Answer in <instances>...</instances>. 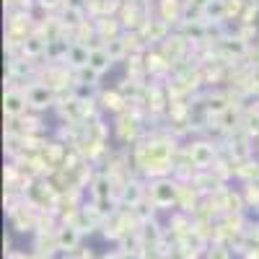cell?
<instances>
[{
	"label": "cell",
	"instance_id": "6da1fadb",
	"mask_svg": "<svg viewBox=\"0 0 259 259\" xmlns=\"http://www.w3.org/2000/svg\"><path fill=\"white\" fill-rule=\"evenodd\" d=\"M179 194H182V184L161 177L153 187H150V205L153 207H171L174 202H179Z\"/></svg>",
	"mask_w": 259,
	"mask_h": 259
},
{
	"label": "cell",
	"instance_id": "7a4b0ae2",
	"mask_svg": "<svg viewBox=\"0 0 259 259\" xmlns=\"http://www.w3.org/2000/svg\"><path fill=\"white\" fill-rule=\"evenodd\" d=\"M3 112L8 119H21L26 112H29V99H26V91L24 89H11L6 91V99H3Z\"/></svg>",
	"mask_w": 259,
	"mask_h": 259
},
{
	"label": "cell",
	"instance_id": "3957f363",
	"mask_svg": "<svg viewBox=\"0 0 259 259\" xmlns=\"http://www.w3.org/2000/svg\"><path fill=\"white\" fill-rule=\"evenodd\" d=\"M26 99H29V109H36V112L50 109V106L55 104V89L47 85V83H41V80H36L26 89Z\"/></svg>",
	"mask_w": 259,
	"mask_h": 259
},
{
	"label": "cell",
	"instance_id": "277c9868",
	"mask_svg": "<svg viewBox=\"0 0 259 259\" xmlns=\"http://www.w3.org/2000/svg\"><path fill=\"white\" fill-rule=\"evenodd\" d=\"M212 161H215V148L205 140L200 143H192L189 148V163L197 166V168H212Z\"/></svg>",
	"mask_w": 259,
	"mask_h": 259
},
{
	"label": "cell",
	"instance_id": "5b68a950",
	"mask_svg": "<svg viewBox=\"0 0 259 259\" xmlns=\"http://www.w3.org/2000/svg\"><path fill=\"white\" fill-rule=\"evenodd\" d=\"M140 119L138 117H133L130 112H124V114H119V119H117V135H119V140L122 143H135L138 138H140Z\"/></svg>",
	"mask_w": 259,
	"mask_h": 259
},
{
	"label": "cell",
	"instance_id": "8992f818",
	"mask_svg": "<svg viewBox=\"0 0 259 259\" xmlns=\"http://www.w3.org/2000/svg\"><path fill=\"white\" fill-rule=\"evenodd\" d=\"M55 236H57V249H60V251H68V254H70L73 249H78L80 231H78L73 223H65L62 228H57Z\"/></svg>",
	"mask_w": 259,
	"mask_h": 259
},
{
	"label": "cell",
	"instance_id": "52a82bcc",
	"mask_svg": "<svg viewBox=\"0 0 259 259\" xmlns=\"http://www.w3.org/2000/svg\"><path fill=\"white\" fill-rule=\"evenodd\" d=\"M158 8H161V21H166V24L171 26V24H179V21L184 18L187 3L184 0H161Z\"/></svg>",
	"mask_w": 259,
	"mask_h": 259
},
{
	"label": "cell",
	"instance_id": "ba28073f",
	"mask_svg": "<svg viewBox=\"0 0 259 259\" xmlns=\"http://www.w3.org/2000/svg\"><path fill=\"white\" fill-rule=\"evenodd\" d=\"M231 96L228 94H221V91H212V94H207L205 96V112L207 114H215V117H221V114H226L228 109H231Z\"/></svg>",
	"mask_w": 259,
	"mask_h": 259
},
{
	"label": "cell",
	"instance_id": "9c48e42d",
	"mask_svg": "<svg viewBox=\"0 0 259 259\" xmlns=\"http://www.w3.org/2000/svg\"><path fill=\"white\" fill-rule=\"evenodd\" d=\"M89 57H91L89 45H83V41H73L70 50H68V57H65V60L70 62L73 70H80V68H85V65H89Z\"/></svg>",
	"mask_w": 259,
	"mask_h": 259
},
{
	"label": "cell",
	"instance_id": "30bf717a",
	"mask_svg": "<svg viewBox=\"0 0 259 259\" xmlns=\"http://www.w3.org/2000/svg\"><path fill=\"white\" fill-rule=\"evenodd\" d=\"M112 55L109 52H106V47L101 45V47H91V57H89V68L91 70H96L99 75H104L106 70H109L112 68Z\"/></svg>",
	"mask_w": 259,
	"mask_h": 259
},
{
	"label": "cell",
	"instance_id": "8fae6325",
	"mask_svg": "<svg viewBox=\"0 0 259 259\" xmlns=\"http://www.w3.org/2000/svg\"><path fill=\"white\" fill-rule=\"evenodd\" d=\"M21 50H24L26 57H36V55H41V52H47V39L39 36V34H31L24 45H21Z\"/></svg>",
	"mask_w": 259,
	"mask_h": 259
},
{
	"label": "cell",
	"instance_id": "7c38bea8",
	"mask_svg": "<svg viewBox=\"0 0 259 259\" xmlns=\"http://www.w3.org/2000/svg\"><path fill=\"white\" fill-rule=\"evenodd\" d=\"M184 36H171V39H166V45H163V57L168 60V62H174L179 55H182V50H184Z\"/></svg>",
	"mask_w": 259,
	"mask_h": 259
},
{
	"label": "cell",
	"instance_id": "4fadbf2b",
	"mask_svg": "<svg viewBox=\"0 0 259 259\" xmlns=\"http://www.w3.org/2000/svg\"><path fill=\"white\" fill-rule=\"evenodd\" d=\"M13 226H16V231H34L39 223H36V218L34 215H26V210H16L13 212Z\"/></svg>",
	"mask_w": 259,
	"mask_h": 259
},
{
	"label": "cell",
	"instance_id": "5bb4252c",
	"mask_svg": "<svg viewBox=\"0 0 259 259\" xmlns=\"http://www.w3.org/2000/svg\"><path fill=\"white\" fill-rule=\"evenodd\" d=\"M112 194V177L109 174H101L94 179V197L96 200H106Z\"/></svg>",
	"mask_w": 259,
	"mask_h": 259
},
{
	"label": "cell",
	"instance_id": "9a60e30c",
	"mask_svg": "<svg viewBox=\"0 0 259 259\" xmlns=\"http://www.w3.org/2000/svg\"><path fill=\"white\" fill-rule=\"evenodd\" d=\"M241 127H244V133H249V135H259V109L246 112L244 119H241Z\"/></svg>",
	"mask_w": 259,
	"mask_h": 259
},
{
	"label": "cell",
	"instance_id": "2e32d148",
	"mask_svg": "<svg viewBox=\"0 0 259 259\" xmlns=\"http://www.w3.org/2000/svg\"><path fill=\"white\" fill-rule=\"evenodd\" d=\"M104 47H106V52L112 55V60H114V62H117L119 57H124V55H127V47H124L122 36H119V39H109V41H106Z\"/></svg>",
	"mask_w": 259,
	"mask_h": 259
},
{
	"label": "cell",
	"instance_id": "e0dca14e",
	"mask_svg": "<svg viewBox=\"0 0 259 259\" xmlns=\"http://www.w3.org/2000/svg\"><path fill=\"white\" fill-rule=\"evenodd\" d=\"M140 194H143V189H140V184H127L124 187V200L130 202V207H135L138 202H140Z\"/></svg>",
	"mask_w": 259,
	"mask_h": 259
},
{
	"label": "cell",
	"instance_id": "ac0fdd59",
	"mask_svg": "<svg viewBox=\"0 0 259 259\" xmlns=\"http://www.w3.org/2000/svg\"><path fill=\"white\" fill-rule=\"evenodd\" d=\"M207 259H231V251L218 244V246H212V249L207 251Z\"/></svg>",
	"mask_w": 259,
	"mask_h": 259
},
{
	"label": "cell",
	"instance_id": "d6986e66",
	"mask_svg": "<svg viewBox=\"0 0 259 259\" xmlns=\"http://www.w3.org/2000/svg\"><path fill=\"white\" fill-rule=\"evenodd\" d=\"M65 6H70V8H80V11H83V6H89V0H65Z\"/></svg>",
	"mask_w": 259,
	"mask_h": 259
},
{
	"label": "cell",
	"instance_id": "ffe728a7",
	"mask_svg": "<svg viewBox=\"0 0 259 259\" xmlns=\"http://www.w3.org/2000/svg\"><path fill=\"white\" fill-rule=\"evenodd\" d=\"M39 3H41V6H45V8L50 11V8H57L60 3H65V0H39Z\"/></svg>",
	"mask_w": 259,
	"mask_h": 259
},
{
	"label": "cell",
	"instance_id": "44dd1931",
	"mask_svg": "<svg viewBox=\"0 0 259 259\" xmlns=\"http://www.w3.org/2000/svg\"><path fill=\"white\" fill-rule=\"evenodd\" d=\"M31 259H52V256H50V254H45V251H36Z\"/></svg>",
	"mask_w": 259,
	"mask_h": 259
},
{
	"label": "cell",
	"instance_id": "7402d4cb",
	"mask_svg": "<svg viewBox=\"0 0 259 259\" xmlns=\"http://www.w3.org/2000/svg\"><path fill=\"white\" fill-rule=\"evenodd\" d=\"M256 145H259V135H256Z\"/></svg>",
	"mask_w": 259,
	"mask_h": 259
}]
</instances>
